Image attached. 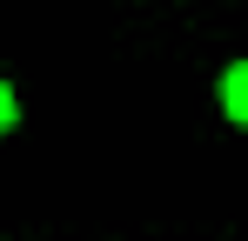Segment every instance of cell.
Returning a JSON list of instances; mask_svg holds the SVG:
<instances>
[{
  "instance_id": "1",
  "label": "cell",
  "mask_w": 248,
  "mask_h": 241,
  "mask_svg": "<svg viewBox=\"0 0 248 241\" xmlns=\"http://www.w3.org/2000/svg\"><path fill=\"white\" fill-rule=\"evenodd\" d=\"M215 101H221V114L235 120V127H248V60H228V67H221Z\"/></svg>"
},
{
  "instance_id": "2",
  "label": "cell",
  "mask_w": 248,
  "mask_h": 241,
  "mask_svg": "<svg viewBox=\"0 0 248 241\" xmlns=\"http://www.w3.org/2000/svg\"><path fill=\"white\" fill-rule=\"evenodd\" d=\"M14 127H20V94H14V87L0 80V141H7Z\"/></svg>"
}]
</instances>
